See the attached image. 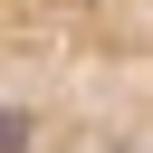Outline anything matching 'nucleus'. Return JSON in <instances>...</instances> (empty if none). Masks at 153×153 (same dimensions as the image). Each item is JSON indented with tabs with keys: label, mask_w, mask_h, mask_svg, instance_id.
I'll use <instances>...</instances> for the list:
<instances>
[{
	"label": "nucleus",
	"mask_w": 153,
	"mask_h": 153,
	"mask_svg": "<svg viewBox=\"0 0 153 153\" xmlns=\"http://www.w3.org/2000/svg\"><path fill=\"white\" fill-rule=\"evenodd\" d=\"M0 153H153V0H0Z\"/></svg>",
	"instance_id": "f257e3e1"
}]
</instances>
